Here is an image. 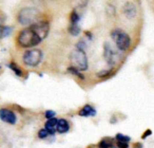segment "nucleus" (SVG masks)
Masks as SVG:
<instances>
[{"mask_svg": "<svg viewBox=\"0 0 154 148\" xmlns=\"http://www.w3.org/2000/svg\"><path fill=\"white\" fill-rule=\"evenodd\" d=\"M97 148H115V146H114V139H112V137H103L97 144Z\"/></svg>", "mask_w": 154, "mask_h": 148, "instance_id": "ddd939ff", "label": "nucleus"}, {"mask_svg": "<svg viewBox=\"0 0 154 148\" xmlns=\"http://www.w3.org/2000/svg\"><path fill=\"white\" fill-rule=\"evenodd\" d=\"M116 146H117V148H129V143H126V142H117Z\"/></svg>", "mask_w": 154, "mask_h": 148, "instance_id": "393cba45", "label": "nucleus"}, {"mask_svg": "<svg viewBox=\"0 0 154 148\" xmlns=\"http://www.w3.org/2000/svg\"><path fill=\"white\" fill-rule=\"evenodd\" d=\"M85 35H86V37L88 39H90V40H92V38H93V34H92V32L91 31H85Z\"/></svg>", "mask_w": 154, "mask_h": 148, "instance_id": "a878e982", "label": "nucleus"}, {"mask_svg": "<svg viewBox=\"0 0 154 148\" xmlns=\"http://www.w3.org/2000/svg\"><path fill=\"white\" fill-rule=\"evenodd\" d=\"M70 62L71 66L75 67L82 72L87 71L89 68L88 57L86 55V51L76 49V48L74 50H72V52L70 53Z\"/></svg>", "mask_w": 154, "mask_h": 148, "instance_id": "20e7f679", "label": "nucleus"}, {"mask_svg": "<svg viewBox=\"0 0 154 148\" xmlns=\"http://www.w3.org/2000/svg\"><path fill=\"white\" fill-rule=\"evenodd\" d=\"M82 19V15L78 13L77 9H73L70 14V24H79Z\"/></svg>", "mask_w": 154, "mask_h": 148, "instance_id": "f3484780", "label": "nucleus"}, {"mask_svg": "<svg viewBox=\"0 0 154 148\" xmlns=\"http://www.w3.org/2000/svg\"><path fill=\"white\" fill-rule=\"evenodd\" d=\"M45 116L48 118H55L56 116V112L54 111V110H47V111L45 112Z\"/></svg>", "mask_w": 154, "mask_h": 148, "instance_id": "b1692460", "label": "nucleus"}, {"mask_svg": "<svg viewBox=\"0 0 154 148\" xmlns=\"http://www.w3.org/2000/svg\"><path fill=\"white\" fill-rule=\"evenodd\" d=\"M57 122L58 118H48V121L45 124V128L49 131L50 135H54L57 130H56V127H57Z\"/></svg>", "mask_w": 154, "mask_h": 148, "instance_id": "f8f14e48", "label": "nucleus"}, {"mask_svg": "<svg viewBox=\"0 0 154 148\" xmlns=\"http://www.w3.org/2000/svg\"><path fill=\"white\" fill-rule=\"evenodd\" d=\"M12 33V28L9 26H0V39L10 36Z\"/></svg>", "mask_w": 154, "mask_h": 148, "instance_id": "6ab92c4d", "label": "nucleus"}, {"mask_svg": "<svg viewBox=\"0 0 154 148\" xmlns=\"http://www.w3.org/2000/svg\"><path fill=\"white\" fill-rule=\"evenodd\" d=\"M114 74V70L113 69H108V70H103V71H100V72L97 73V76L100 78H109L110 76H112Z\"/></svg>", "mask_w": 154, "mask_h": 148, "instance_id": "aec40b11", "label": "nucleus"}, {"mask_svg": "<svg viewBox=\"0 0 154 148\" xmlns=\"http://www.w3.org/2000/svg\"><path fill=\"white\" fill-rule=\"evenodd\" d=\"M40 19H42L41 18V13L36 8H31V7L22 8L18 12V15H17L18 24L24 27L31 26V24H35V22Z\"/></svg>", "mask_w": 154, "mask_h": 148, "instance_id": "f03ea898", "label": "nucleus"}, {"mask_svg": "<svg viewBox=\"0 0 154 148\" xmlns=\"http://www.w3.org/2000/svg\"><path fill=\"white\" fill-rule=\"evenodd\" d=\"M75 48H76V49L82 50V51H86V49H87V43H86V41H85V40H79L78 43H76Z\"/></svg>", "mask_w": 154, "mask_h": 148, "instance_id": "5701e85b", "label": "nucleus"}, {"mask_svg": "<svg viewBox=\"0 0 154 148\" xmlns=\"http://www.w3.org/2000/svg\"><path fill=\"white\" fill-rule=\"evenodd\" d=\"M38 137L40 140H43V139H45V137H48L50 135V133H49V131L47 130L45 128H41L40 130L38 131Z\"/></svg>", "mask_w": 154, "mask_h": 148, "instance_id": "4be33fe9", "label": "nucleus"}, {"mask_svg": "<svg viewBox=\"0 0 154 148\" xmlns=\"http://www.w3.org/2000/svg\"><path fill=\"white\" fill-rule=\"evenodd\" d=\"M0 69H1V67H0Z\"/></svg>", "mask_w": 154, "mask_h": 148, "instance_id": "c85d7f7f", "label": "nucleus"}, {"mask_svg": "<svg viewBox=\"0 0 154 148\" xmlns=\"http://www.w3.org/2000/svg\"><path fill=\"white\" fill-rule=\"evenodd\" d=\"M134 148H143V144L141 143H136L134 144V146H133Z\"/></svg>", "mask_w": 154, "mask_h": 148, "instance_id": "cd10ccee", "label": "nucleus"}, {"mask_svg": "<svg viewBox=\"0 0 154 148\" xmlns=\"http://www.w3.org/2000/svg\"><path fill=\"white\" fill-rule=\"evenodd\" d=\"M122 13L126 16L128 19H134L137 15V11H136V7L133 2L131 1H128L122 7Z\"/></svg>", "mask_w": 154, "mask_h": 148, "instance_id": "1a4fd4ad", "label": "nucleus"}, {"mask_svg": "<svg viewBox=\"0 0 154 148\" xmlns=\"http://www.w3.org/2000/svg\"><path fill=\"white\" fill-rule=\"evenodd\" d=\"M103 59L109 66H114L117 61V54L113 50L109 41H105L103 43Z\"/></svg>", "mask_w": 154, "mask_h": 148, "instance_id": "0eeeda50", "label": "nucleus"}, {"mask_svg": "<svg viewBox=\"0 0 154 148\" xmlns=\"http://www.w3.org/2000/svg\"><path fill=\"white\" fill-rule=\"evenodd\" d=\"M96 114H97L96 109L94 108V106L90 105V104L85 105L84 107L78 111V115L84 116V118H88V116H95Z\"/></svg>", "mask_w": 154, "mask_h": 148, "instance_id": "9d476101", "label": "nucleus"}, {"mask_svg": "<svg viewBox=\"0 0 154 148\" xmlns=\"http://www.w3.org/2000/svg\"><path fill=\"white\" fill-rule=\"evenodd\" d=\"M56 130L58 133L62 134V133H66L70 130V123L66 118H58L57 122V127H56Z\"/></svg>", "mask_w": 154, "mask_h": 148, "instance_id": "9b49d317", "label": "nucleus"}, {"mask_svg": "<svg viewBox=\"0 0 154 148\" xmlns=\"http://www.w3.org/2000/svg\"><path fill=\"white\" fill-rule=\"evenodd\" d=\"M0 120L10 125H15L17 123V116L13 110L9 108H0Z\"/></svg>", "mask_w": 154, "mask_h": 148, "instance_id": "6e6552de", "label": "nucleus"}, {"mask_svg": "<svg viewBox=\"0 0 154 148\" xmlns=\"http://www.w3.org/2000/svg\"><path fill=\"white\" fill-rule=\"evenodd\" d=\"M41 41L43 40L31 27H26V28L20 30L17 37H16L17 46L20 48H23V49H30V48L36 47L39 43H41Z\"/></svg>", "mask_w": 154, "mask_h": 148, "instance_id": "f257e3e1", "label": "nucleus"}, {"mask_svg": "<svg viewBox=\"0 0 154 148\" xmlns=\"http://www.w3.org/2000/svg\"><path fill=\"white\" fill-rule=\"evenodd\" d=\"M29 27H31L42 40H45L48 37V35H49V33H50V28H51V27H50L49 20H47V19H40Z\"/></svg>", "mask_w": 154, "mask_h": 148, "instance_id": "423d86ee", "label": "nucleus"}, {"mask_svg": "<svg viewBox=\"0 0 154 148\" xmlns=\"http://www.w3.org/2000/svg\"><path fill=\"white\" fill-rule=\"evenodd\" d=\"M115 140L116 142H126V143H129L131 141V137H128V135L122 134V133H117L115 135Z\"/></svg>", "mask_w": 154, "mask_h": 148, "instance_id": "412c9836", "label": "nucleus"}, {"mask_svg": "<svg viewBox=\"0 0 154 148\" xmlns=\"http://www.w3.org/2000/svg\"><path fill=\"white\" fill-rule=\"evenodd\" d=\"M68 32L70 35L76 37L80 34V32H82V28H80L79 24H69V28H68Z\"/></svg>", "mask_w": 154, "mask_h": 148, "instance_id": "4468645a", "label": "nucleus"}, {"mask_svg": "<svg viewBox=\"0 0 154 148\" xmlns=\"http://www.w3.org/2000/svg\"><path fill=\"white\" fill-rule=\"evenodd\" d=\"M111 38L114 40L117 48L119 51L125 52L127 50H129V48L131 47V37L130 35L127 32H125L122 29H113L110 33Z\"/></svg>", "mask_w": 154, "mask_h": 148, "instance_id": "7ed1b4c3", "label": "nucleus"}, {"mask_svg": "<svg viewBox=\"0 0 154 148\" xmlns=\"http://www.w3.org/2000/svg\"><path fill=\"white\" fill-rule=\"evenodd\" d=\"M68 72L70 73V74H72V75H75V76H77V77L79 78V80H85V75L82 73V71H79L78 69H76L75 67H73V66H70L68 68Z\"/></svg>", "mask_w": 154, "mask_h": 148, "instance_id": "a211bd4d", "label": "nucleus"}, {"mask_svg": "<svg viewBox=\"0 0 154 148\" xmlns=\"http://www.w3.org/2000/svg\"><path fill=\"white\" fill-rule=\"evenodd\" d=\"M43 58V53L40 49L30 48L22 55V61L28 67H37Z\"/></svg>", "mask_w": 154, "mask_h": 148, "instance_id": "39448f33", "label": "nucleus"}, {"mask_svg": "<svg viewBox=\"0 0 154 148\" xmlns=\"http://www.w3.org/2000/svg\"><path fill=\"white\" fill-rule=\"evenodd\" d=\"M8 67H9L10 69H11L12 71H13L14 73H15L16 75L17 76H20V77H21V76H23V70H22L21 68H20L19 66H18L17 64H16V62H14V61H11L10 62L9 65H8Z\"/></svg>", "mask_w": 154, "mask_h": 148, "instance_id": "2eb2a0df", "label": "nucleus"}, {"mask_svg": "<svg viewBox=\"0 0 154 148\" xmlns=\"http://www.w3.org/2000/svg\"><path fill=\"white\" fill-rule=\"evenodd\" d=\"M71 5H73V9H84L88 5L89 0H70Z\"/></svg>", "mask_w": 154, "mask_h": 148, "instance_id": "dca6fc26", "label": "nucleus"}, {"mask_svg": "<svg viewBox=\"0 0 154 148\" xmlns=\"http://www.w3.org/2000/svg\"><path fill=\"white\" fill-rule=\"evenodd\" d=\"M151 134H152V131L150 130V129H148V130H146L145 133L141 135V139H146V137H148L149 135H151Z\"/></svg>", "mask_w": 154, "mask_h": 148, "instance_id": "bb28decb", "label": "nucleus"}]
</instances>
